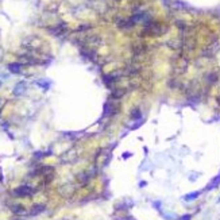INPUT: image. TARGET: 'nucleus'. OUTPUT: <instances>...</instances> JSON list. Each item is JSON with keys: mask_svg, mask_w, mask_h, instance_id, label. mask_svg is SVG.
Instances as JSON below:
<instances>
[{"mask_svg": "<svg viewBox=\"0 0 220 220\" xmlns=\"http://www.w3.org/2000/svg\"><path fill=\"white\" fill-rule=\"evenodd\" d=\"M219 174H220V173H219Z\"/></svg>", "mask_w": 220, "mask_h": 220, "instance_id": "f3484780", "label": "nucleus"}, {"mask_svg": "<svg viewBox=\"0 0 220 220\" xmlns=\"http://www.w3.org/2000/svg\"><path fill=\"white\" fill-rule=\"evenodd\" d=\"M35 84L42 88L43 91H47L50 88V81H47V80H38V81H35Z\"/></svg>", "mask_w": 220, "mask_h": 220, "instance_id": "1a4fd4ad", "label": "nucleus"}, {"mask_svg": "<svg viewBox=\"0 0 220 220\" xmlns=\"http://www.w3.org/2000/svg\"><path fill=\"white\" fill-rule=\"evenodd\" d=\"M0 87H2V83H0Z\"/></svg>", "mask_w": 220, "mask_h": 220, "instance_id": "dca6fc26", "label": "nucleus"}, {"mask_svg": "<svg viewBox=\"0 0 220 220\" xmlns=\"http://www.w3.org/2000/svg\"><path fill=\"white\" fill-rule=\"evenodd\" d=\"M131 119L132 120H142V112L139 109H134L131 112Z\"/></svg>", "mask_w": 220, "mask_h": 220, "instance_id": "9d476101", "label": "nucleus"}, {"mask_svg": "<svg viewBox=\"0 0 220 220\" xmlns=\"http://www.w3.org/2000/svg\"><path fill=\"white\" fill-rule=\"evenodd\" d=\"M124 158V160H127L128 157H132V153H123V155H122Z\"/></svg>", "mask_w": 220, "mask_h": 220, "instance_id": "4468645a", "label": "nucleus"}, {"mask_svg": "<svg viewBox=\"0 0 220 220\" xmlns=\"http://www.w3.org/2000/svg\"><path fill=\"white\" fill-rule=\"evenodd\" d=\"M113 219H115V220H135L132 216H130V215H124V216H122V218H119V216H113Z\"/></svg>", "mask_w": 220, "mask_h": 220, "instance_id": "f8f14e48", "label": "nucleus"}, {"mask_svg": "<svg viewBox=\"0 0 220 220\" xmlns=\"http://www.w3.org/2000/svg\"><path fill=\"white\" fill-rule=\"evenodd\" d=\"M112 111H113V107H112V104L109 103V101H107V103L104 104L103 115H104V116H111V115H112Z\"/></svg>", "mask_w": 220, "mask_h": 220, "instance_id": "6e6552de", "label": "nucleus"}, {"mask_svg": "<svg viewBox=\"0 0 220 220\" xmlns=\"http://www.w3.org/2000/svg\"><path fill=\"white\" fill-rule=\"evenodd\" d=\"M12 193H14L15 197H30L35 193V189L28 185H20L18 188H15Z\"/></svg>", "mask_w": 220, "mask_h": 220, "instance_id": "f257e3e1", "label": "nucleus"}, {"mask_svg": "<svg viewBox=\"0 0 220 220\" xmlns=\"http://www.w3.org/2000/svg\"><path fill=\"white\" fill-rule=\"evenodd\" d=\"M220 185V174H218V176H215L212 180L209 181V184L205 186V189L204 190H207V192H209V190H212V189H216L218 186Z\"/></svg>", "mask_w": 220, "mask_h": 220, "instance_id": "20e7f679", "label": "nucleus"}, {"mask_svg": "<svg viewBox=\"0 0 220 220\" xmlns=\"http://www.w3.org/2000/svg\"><path fill=\"white\" fill-rule=\"evenodd\" d=\"M146 184H147V182H146V181H142L141 184H139V186H141V188H143V186H146Z\"/></svg>", "mask_w": 220, "mask_h": 220, "instance_id": "2eb2a0df", "label": "nucleus"}, {"mask_svg": "<svg viewBox=\"0 0 220 220\" xmlns=\"http://www.w3.org/2000/svg\"><path fill=\"white\" fill-rule=\"evenodd\" d=\"M49 154H51V151H38V153H35L34 154V157L35 158H38V160H41V158H43V157H46V155H49Z\"/></svg>", "mask_w": 220, "mask_h": 220, "instance_id": "9b49d317", "label": "nucleus"}, {"mask_svg": "<svg viewBox=\"0 0 220 220\" xmlns=\"http://www.w3.org/2000/svg\"><path fill=\"white\" fill-rule=\"evenodd\" d=\"M26 88H27V85L24 81H20V83H18L15 85V88H14V95L15 96H20V95H23L24 92H26Z\"/></svg>", "mask_w": 220, "mask_h": 220, "instance_id": "39448f33", "label": "nucleus"}, {"mask_svg": "<svg viewBox=\"0 0 220 220\" xmlns=\"http://www.w3.org/2000/svg\"><path fill=\"white\" fill-rule=\"evenodd\" d=\"M8 70H10L11 73L18 74V73H20V70H22V65H20L19 62H12V64L8 65Z\"/></svg>", "mask_w": 220, "mask_h": 220, "instance_id": "0eeeda50", "label": "nucleus"}, {"mask_svg": "<svg viewBox=\"0 0 220 220\" xmlns=\"http://www.w3.org/2000/svg\"><path fill=\"white\" fill-rule=\"evenodd\" d=\"M45 209H46V205H45V204H34V205L31 207V209H30V212H28V215H30V216H36V215L42 213Z\"/></svg>", "mask_w": 220, "mask_h": 220, "instance_id": "7ed1b4c3", "label": "nucleus"}, {"mask_svg": "<svg viewBox=\"0 0 220 220\" xmlns=\"http://www.w3.org/2000/svg\"><path fill=\"white\" fill-rule=\"evenodd\" d=\"M177 220H192V215L190 213H185V215H182V216H180Z\"/></svg>", "mask_w": 220, "mask_h": 220, "instance_id": "ddd939ff", "label": "nucleus"}, {"mask_svg": "<svg viewBox=\"0 0 220 220\" xmlns=\"http://www.w3.org/2000/svg\"><path fill=\"white\" fill-rule=\"evenodd\" d=\"M11 211L15 215H23V213H26V208H24L22 204H14V205L11 207Z\"/></svg>", "mask_w": 220, "mask_h": 220, "instance_id": "423d86ee", "label": "nucleus"}, {"mask_svg": "<svg viewBox=\"0 0 220 220\" xmlns=\"http://www.w3.org/2000/svg\"><path fill=\"white\" fill-rule=\"evenodd\" d=\"M201 190H194V192H190V193H186L185 196H182V200L186 201V203H190V201H194L197 200L198 197L201 196Z\"/></svg>", "mask_w": 220, "mask_h": 220, "instance_id": "f03ea898", "label": "nucleus"}]
</instances>
